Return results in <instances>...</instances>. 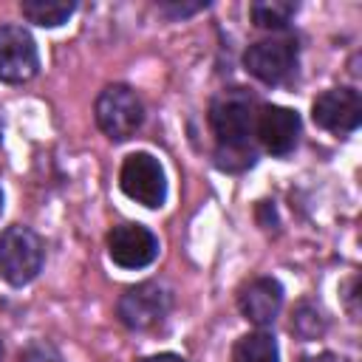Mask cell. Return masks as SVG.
Here are the masks:
<instances>
[{
    "mask_svg": "<svg viewBox=\"0 0 362 362\" xmlns=\"http://www.w3.org/2000/svg\"><path fill=\"white\" fill-rule=\"evenodd\" d=\"M260 105L243 88L221 90L209 102V127L215 133L218 150L223 153H252V136Z\"/></svg>",
    "mask_w": 362,
    "mask_h": 362,
    "instance_id": "6da1fadb",
    "label": "cell"
},
{
    "mask_svg": "<svg viewBox=\"0 0 362 362\" xmlns=\"http://www.w3.org/2000/svg\"><path fill=\"white\" fill-rule=\"evenodd\" d=\"M45 260L42 238L28 226H8L0 232V277L8 286L31 283Z\"/></svg>",
    "mask_w": 362,
    "mask_h": 362,
    "instance_id": "7a4b0ae2",
    "label": "cell"
},
{
    "mask_svg": "<svg viewBox=\"0 0 362 362\" xmlns=\"http://www.w3.org/2000/svg\"><path fill=\"white\" fill-rule=\"evenodd\" d=\"M93 113H96L99 130L107 139H113V141L130 139L141 127V122H144L141 99L127 85H107V88H102V93L96 96Z\"/></svg>",
    "mask_w": 362,
    "mask_h": 362,
    "instance_id": "3957f363",
    "label": "cell"
},
{
    "mask_svg": "<svg viewBox=\"0 0 362 362\" xmlns=\"http://www.w3.org/2000/svg\"><path fill=\"white\" fill-rule=\"evenodd\" d=\"M243 65L255 79H260L266 85H280L297 68V40L291 34L263 37L246 48Z\"/></svg>",
    "mask_w": 362,
    "mask_h": 362,
    "instance_id": "277c9868",
    "label": "cell"
},
{
    "mask_svg": "<svg viewBox=\"0 0 362 362\" xmlns=\"http://www.w3.org/2000/svg\"><path fill=\"white\" fill-rule=\"evenodd\" d=\"M119 187L130 201L147 209H158L167 198V175L161 161L150 153H130L122 164Z\"/></svg>",
    "mask_w": 362,
    "mask_h": 362,
    "instance_id": "5b68a950",
    "label": "cell"
},
{
    "mask_svg": "<svg viewBox=\"0 0 362 362\" xmlns=\"http://www.w3.org/2000/svg\"><path fill=\"white\" fill-rule=\"evenodd\" d=\"M170 303H173L170 291L161 283L147 280V283L124 288V294L116 303V314H119L124 328H130V331H150L158 322H164V317L170 311Z\"/></svg>",
    "mask_w": 362,
    "mask_h": 362,
    "instance_id": "8992f818",
    "label": "cell"
},
{
    "mask_svg": "<svg viewBox=\"0 0 362 362\" xmlns=\"http://www.w3.org/2000/svg\"><path fill=\"white\" fill-rule=\"evenodd\" d=\"M40 71L34 37L23 25H0V82L20 85Z\"/></svg>",
    "mask_w": 362,
    "mask_h": 362,
    "instance_id": "52a82bcc",
    "label": "cell"
},
{
    "mask_svg": "<svg viewBox=\"0 0 362 362\" xmlns=\"http://www.w3.org/2000/svg\"><path fill=\"white\" fill-rule=\"evenodd\" d=\"M311 119L317 127L328 133H351L362 122V96L354 88H331L322 90L311 102Z\"/></svg>",
    "mask_w": 362,
    "mask_h": 362,
    "instance_id": "ba28073f",
    "label": "cell"
},
{
    "mask_svg": "<svg viewBox=\"0 0 362 362\" xmlns=\"http://www.w3.org/2000/svg\"><path fill=\"white\" fill-rule=\"evenodd\" d=\"M107 255L122 269H144L158 257V238L141 223H119L107 232Z\"/></svg>",
    "mask_w": 362,
    "mask_h": 362,
    "instance_id": "9c48e42d",
    "label": "cell"
},
{
    "mask_svg": "<svg viewBox=\"0 0 362 362\" xmlns=\"http://www.w3.org/2000/svg\"><path fill=\"white\" fill-rule=\"evenodd\" d=\"M255 136L272 156H288L300 139V116L283 105H263L255 122Z\"/></svg>",
    "mask_w": 362,
    "mask_h": 362,
    "instance_id": "30bf717a",
    "label": "cell"
},
{
    "mask_svg": "<svg viewBox=\"0 0 362 362\" xmlns=\"http://www.w3.org/2000/svg\"><path fill=\"white\" fill-rule=\"evenodd\" d=\"M280 305H283V286L274 277H252L238 291L240 314L257 328L272 325L274 317L280 314Z\"/></svg>",
    "mask_w": 362,
    "mask_h": 362,
    "instance_id": "8fae6325",
    "label": "cell"
},
{
    "mask_svg": "<svg viewBox=\"0 0 362 362\" xmlns=\"http://www.w3.org/2000/svg\"><path fill=\"white\" fill-rule=\"evenodd\" d=\"M20 11L28 23L40 28H57L76 11V3L74 0H23Z\"/></svg>",
    "mask_w": 362,
    "mask_h": 362,
    "instance_id": "7c38bea8",
    "label": "cell"
},
{
    "mask_svg": "<svg viewBox=\"0 0 362 362\" xmlns=\"http://www.w3.org/2000/svg\"><path fill=\"white\" fill-rule=\"evenodd\" d=\"M277 342L266 331L243 334L232 348V362H277Z\"/></svg>",
    "mask_w": 362,
    "mask_h": 362,
    "instance_id": "4fadbf2b",
    "label": "cell"
},
{
    "mask_svg": "<svg viewBox=\"0 0 362 362\" xmlns=\"http://www.w3.org/2000/svg\"><path fill=\"white\" fill-rule=\"evenodd\" d=\"M297 14V3L291 0H257L249 6V17L257 28L280 31L288 25V20Z\"/></svg>",
    "mask_w": 362,
    "mask_h": 362,
    "instance_id": "5bb4252c",
    "label": "cell"
},
{
    "mask_svg": "<svg viewBox=\"0 0 362 362\" xmlns=\"http://www.w3.org/2000/svg\"><path fill=\"white\" fill-rule=\"evenodd\" d=\"M325 331V317L314 303H300L291 314V334L300 339H314Z\"/></svg>",
    "mask_w": 362,
    "mask_h": 362,
    "instance_id": "9a60e30c",
    "label": "cell"
},
{
    "mask_svg": "<svg viewBox=\"0 0 362 362\" xmlns=\"http://www.w3.org/2000/svg\"><path fill=\"white\" fill-rule=\"evenodd\" d=\"M20 362H62V354L48 339H31L20 351Z\"/></svg>",
    "mask_w": 362,
    "mask_h": 362,
    "instance_id": "2e32d148",
    "label": "cell"
},
{
    "mask_svg": "<svg viewBox=\"0 0 362 362\" xmlns=\"http://www.w3.org/2000/svg\"><path fill=\"white\" fill-rule=\"evenodd\" d=\"M206 6H209L206 0H195V3H178V0H167V3H158V8H161L167 17H173V20H178V17H189V14H195V11L206 8Z\"/></svg>",
    "mask_w": 362,
    "mask_h": 362,
    "instance_id": "e0dca14e",
    "label": "cell"
},
{
    "mask_svg": "<svg viewBox=\"0 0 362 362\" xmlns=\"http://www.w3.org/2000/svg\"><path fill=\"white\" fill-rule=\"evenodd\" d=\"M139 362H187V359L178 356V354H153V356H144Z\"/></svg>",
    "mask_w": 362,
    "mask_h": 362,
    "instance_id": "ac0fdd59",
    "label": "cell"
},
{
    "mask_svg": "<svg viewBox=\"0 0 362 362\" xmlns=\"http://www.w3.org/2000/svg\"><path fill=\"white\" fill-rule=\"evenodd\" d=\"M300 362H337L331 354H320V356H303Z\"/></svg>",
    "mask_w": 362,
    "mask_h": 362,
    "instance_id": "d6986e66",
    "label": "cell"
},
{
    "mask_svg": "<svg viewBox=\"0 0 362 362\" xmlns=\"http://www.w3.org/2000/svg\"><path fill=\"white\" fill-rule=\"evenodd\" d=\"M0 212H3V192H0Z\"/></svg>",
    "mask_w": 362,
    "mask_h": 362,
    "instance_id": "ffe728a7",
    "label": "cell"
},
{
    "mask_svg": "<svg viewBox=\"0 0 362 362\" xmlns=\"http://www.w3.org/2000/svg\"><path fill=\"white\" fill-rule=\"evenodd\" d=\"M0 359H3V345H0Z\"/></svg>",
    "mask_w": 362,
    "mask_h": 362,
    "instance_id": "44dd1931",
    "label": "cell"
}]
</instances>
